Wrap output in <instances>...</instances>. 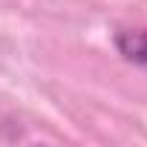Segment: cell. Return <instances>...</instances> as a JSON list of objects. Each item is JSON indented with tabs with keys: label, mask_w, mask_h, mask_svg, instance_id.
<instances>
[{
	"label": "cell",
	"mask_w": 147,
	"mask_h": 147,
	"mask_svg": "<svg viewBox=\"0 0 147 147\" xmlns=\"http://www.w3.org/2000/svg\"><path fill=\"white\" fill-rule=\"evenodd\" d=\"M115 49L130 63L147 69V29H121V32H115Z\"/></svg>",
	"instance_id": "1"
}]
</instances>
